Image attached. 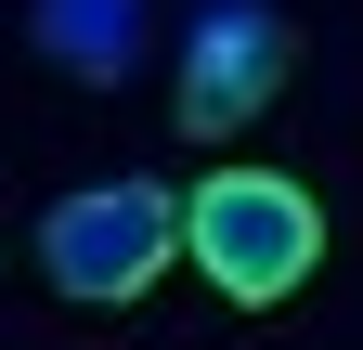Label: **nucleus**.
Wrapping results in <instances>:
<instances>
[{
    "label": "nucleus",
    "instance_id": "nucleus-1",
    "mask_svg": "<svg viewBox=\"0 0 363 350\" xmlns=\"http://www.w3.org/2000/svg\"><path fill=\"white\" fill-rule=\"evenodd\" d=\"M182 259H195L234 312H272V298H298L325 273V208H311V182H286V169H208V182L182 195Z\"/></svg>",
    "mask_w": 363,
    "mask_h": 350
},
{
    "label": "nucleus",
    "instance_id": "nucleus-3",
    "mask_svg": "<svg viewBox=\"0 0 363 350\" xmlns=\"http://www.w3.org/2000/svg\"><path fill=\"white\" fill-rule=\"evenodd\" d=\"M286 65H298V26L272 13V0H208L195 39H182V91H169V117L195 130V143H220V130H247L272 91H286Z\"/></svg>",
    "mask_w": 363,
    "mask_h": 350
},
{
    "label": "nucleus",
    "instance_id": "nucleus-4",
    "mask_svg": "<svg viewBox=\"0 0 363 350\" xmlns=\"http://www.w3.org/2000/svg\"><path fill=\"white\" fill-rule=\"evenodd\" d=\"M143 0H26V39H39V65H65L78 91H117L130 65H143Z\"/></svg>",
    "mask_w": 363,
    "mask_h": 350
},
{
    "label": "nucleus",
    "instance_id": "nucleus-2",
    "mask_svg": "<svg viewBox=\"0 0 363 350\" xmlns=\"http://www.w3.org/2000/svg\"><path fill=\"white\" fill-rule=\"evenodd\" d=\"M169 259H182V195L143 182V169L78 182L52 221H39V273H52V298H78V312H130Z\"/></svg>",
    "mask_w": 363,
    "mask_h": 350
}]
</instances>
